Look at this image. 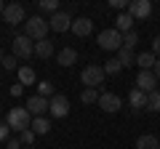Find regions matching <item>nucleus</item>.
Wrapping results in <instances>:
<instances>
[{
  "instance_id": "1",
  "label": "nucleus",
  "mask_w": 160,
  "mask_h": 149,
  "mask_svg": "<svg viewBox=\"0 0 160 149\" xmlns=\"http://www.w3.org/2000/svg\"><path fill=\"white\" fill-rule=\"evenodd\" d=\"M48 29H51V27H48V22L43 16H29L27 22H24V35H27L29 40H35V43H38V40H46V37H48Z\"/></svg>"
},
{
  "instance_id": "2",
  "label": "nucleus",
  "mask_w": 160,
  "mask_h": 149,
  "mask_svg": "<svg viewBox=\"0 0 160 149\" xmlns=\"http://www.w3.org/2000/svg\"><path fill=\"white\" fill-rule=\"evenodd\" d=\"M6 125L11 128V131H27L29 125H32V115L27 112V107H13L11 112H8V117H6Z\"/></svg>"
},
{
  "instance_id": "3",
  "label": "nucleus",
  "mask_w": 160,
  "mask_h": 149,
  "mask_svg": "<svg viewBox=\"0 0 160 149\" xmlns=\"http://www.w3.org/2000/svg\"><path fill=\"white\" fill-rule=\"evenodd\" d=\"M96 43H99V48H104V51L118 53L120 48H123V35H120L115 27H109V29H102V32L96 35Z\"/></svg>"
},
{
  "instance_id": "4",
  "label": "nucleus",
  "mask_w": 160,
  "mask_h": 149,
  "mask_svg": "<svg viewBox=\"0 0 160 149\" xmlns=\"http://www.w3.org/2000/svg\"><path fill=\"white\" fill-rule=\"evenodd\" d=\"M104 67H99V64H91V67H86L83 72H80V80H83V85L86 88H99L104 83Z\"/></svg>"
},
{
  "instance_id": "5",
  "label": "nucleus",
  "mask_w": 160,
  "mask_h": 149,
  "mask_svg": "<svg viewBox=\"0 0 160 149\" xmlns=\"http://www.w3.org/2000/svg\"><path fill=\"white\" fill-rule=\"evenodd\" d=\"M48 115H51V117H56V120L67 117V115H69V101H67V96L56 93L53 99H48Z\"/></svg>"
},
{
  "instance_id": "6",
  "label": "nucleus",
  "mask_w": 160,
  "mask_h": 149,
  "mask_svg": "<svg viewBox=\"0 0 160 149\" xmlns=\"http://www.w3.org/2000/svg\"><path fill=\"white\" fill-rule=\"evenodd\" d=\"M11 48H13V56H16V59H29V56H35V43L29 40L27 35H19L16 40L11 43Z\"/></svg>"
},
{
  "instance_id": "7",
  "label": "nucleus",
  "mask_w": 160,
  "mask_h": 149,
  "mask_svg": "<svg viewBox=\"0 0 160 149\" xmlns=\"http://www.w3.org/2000/svg\"><path fill=\"white\" fill-rule=\"evenodd\" d=\"M136 88H139V91H144L147 96H149L152 91H158V77H155L152 69H139V74H136Z\"/></svg>"
},
{
  "instance_id": "8",
  "label": "nucleus",
  "mask_w": 160,
  "mask_h": 149,
  "mask_svg": "<svg viewBox=\"0 0 160 149\" xmlns=\"http://www.w3.org/2000/svg\"><path fill=\"white\" fill-rule=\"evenodd\" d=\"M3 19H6L11 27H16V24H24L27 22V13H24V6L22 3H8L6 11H3Z\"/></svg>"
},
{
  "instance_id": "9",
  "label": "nucleus",
  "mask_w": 160,
  "mask_h": 149,
  "mask_svg": "<svg viewBox=\"0 0 160 149\" xmlns=\"http://www.w3.org/2000/svg\"><path fill=\"white\" fill-rule=\"evenodd\" d=\"M72 22L75 19H69V11H56L53 16H48V27L53 32H67V29H72Z\"/></svg>"
},
{
  "instance_id": "10",
  "label": "nucleus",
  "mask_w": 160,
  "mask_h": 149,
  "mask_svg": "<svg viewBox=\"0 0 160 149\" xmlns=\"http://www.w3.org/2000/svg\"><path fill=\"white\" fill-rule=\"evenodd\" d=\"M24 107H27V112H29L32 117H46V112H48V99H43V96H38V93H35V96L27 99V104H24Z\"/></svg>"
},
{
  "instance_id": "11",
  "label": "nucleus",
  "mask_w": 160,
  "mask_h": 149,
  "mask_svg": "<svg viewBox=\"0 0 160 149\" xmlns=\"http://www.w3.org/2000/svg\"><path fill=\"white\" fill-rule=\"evenodd\" d=\"M128 13H131L133 19H149V13H152V3H149V0H133L131 6H128Z\"/></svg>"
},
{
  "instance_id": "12",
  "label": "nucleus",
  "mask_w": 160,
  "mask_h": 149,
  "mask_svg": "<svg viewBox=\"0 0 160 149\" xmlns=\"http://www.w3.org/2000/svg\"><path fill=\"white\" fill-rule=\"evenodd\" d=\"M99 107L104 109V112H118L120 107H123V101H120V96L118 93H102V96H99Z\"/></svg>"
},
{
  "instance_id": "13",
  "label": "nucleus",
  "mask_w": 160,
  "mask_h": 149,
  "mask_svg": "<svg viewBox=\"0 0 160 149\" xmlns=\"http://www.w3.org/2000/svg\"><path fill=\"white\" fill-rule=\"evenodd\" d=\"M72 32L78 35V37H88V35L93 32V22H91V19H86V16L75 19V22H72Z\"/></svg>"
},
{
  "instance_id": "14",
  "label": "nucleus",
  "mask_w": 160,
  "mask_h": 149,
  "mask_svg": "<svg viewBox=\"0 0 160 149\" xmlns=\"http://www.w3.org/2000/svg\"><path fill=\"white\" fill-rule=\"evenodd\" d=\"M115 29H118L120 35H128V32H133V16L131 13H120L118 19H115Z\"/></svg>"
},
{
  "instance_id": "15",
  "label": "nucleus",
  "mask_w": 160,
  "mask_h": 149,
  "mask_svg": "<svg viewBox=\"0 0 160 149\" xmlns=\"http://www.w3.org/2000/svg\"><path fill=\"white\" fill-rule=\"evenodd\" d=\"M56 61H59V67H72L75 61H78V51L75 48H62V51L56 53Z\"/></svg>"
},
{
  "instance_id": "16",
  "label": "nucleus",
  "mask_w": 160,
  "mask_h": 149,
  "mask_svg": "<svg viewBox=\"0 0 160 149\" xmlns=\"http://www.w3.org/2000/svg\"><path fill=\"white\" fill-rule=\"evenodd\" d=\"M147 93L144 91H139V88H133L131 91V96H128V101H131V109L133 112H139V109H147Z\"/></svg>"
},
{
  "instance_id": "17",
  "label": "nucleus",
  "mask_w": 160,
  "mask_h": 149,
  "mask_svg": "<svg viewBox=\"0 0 160 149\" xmlns=\"http://www.w3.org/2000/svg\"><path fill=\"white\" fill-rule=\"evenodd\" d=\"M35 56L51 59V56H53V43L48 40V37H46V40H38V43H35Z\"/></svg>"
},
{
  "instance_id": "18",
  "label": "nucleus",
  "mask_w": 160,
  "mask_h": 149,
  "mask_svg": "<svg viewBox=\"0 0 160 149\" xmlns=\"http://www.w3.org/2000/svg\"><path fill=\"white\" fill-rule=\"evenodd\" d=\"M136 149H160V138L152 136V133H144V136H139Z\"/></svg>"
},
{
  "instance_id": "19",
  "label": "nucleus",
  "mask_w": 160,
  "mask_h": 149,
  "mask_svg": "<svg viewBox=\"0 0 160 149\" xmlns=\"http://www.w3.org/2000/svg\"><path fill=\"white\" fill-rule=\"evenodd\" d=\"M155 61H158V56H155L152 51H144V53H139V56H136L139 69H155Z\"/></svg>"
},
{
  "instance_id": "20",
  "label": "nucleus",
  "mask_w": 160,
  "mask_h": 149,
  "mask_svg": "<svg viewBox=\"0 0 160 149\" xmlns=\"http://www.w3.org/2000/svg\"><path fill=\"white\" fill-rule=\"evenodd\" d=\"M29 128H32L35 136H46V133L51 131V123H48L46 117H32V125H29Z\"/></svg>"
},
{
  "instance_id": "21",
  "label": "nucleus",
  "mask_w": 160,
  "mask_h": 149,
  "mask_svg": "<svg viewBox=\"0 0 160 149\" xmlns=\"http://www.w3.org/2000/svg\"><path fill=\"white\" fill-rule=\"evenodd\" d=\"M19 80H22V85H35V69L32 67H19Z\"/></svg>"
},
{
  "instance_id": "22",
  "label": "nucleus",
  "mask_w": 160,
  "mask_h": 149,
  "mask_svg": "<svg viewBox=\"0 0 160 149\" xmlns=\"http://www.w3.org/2000/svg\"><path fill=\"white\" fill-rule=\"evenodd\" d=\"M38 96H43V99H53V96H56V93H53V83H51V80L38 83Z\"/></svg>"
},
{
  "instance_id": "23",
  "label": "nucleus",
  "mask_w": 160,
  "mask_h": 149,
  "mask_svg": "<svg viewBox=\"0 0 160 149\" xmlns=\"http://www.w3.org/2000/svg\"><path fill=\"white\" fill-rule=\"evenodd\" d=\"M118 61L123 64V67H133V61H136V59H133V51L120 48V51H118Z\"/></svg>"
},
{
  "instance_id": "24",
  "label": "nucleus",
  "mask_w": 160,
  "mask_h": 149,
  "mask_svg": "<svg viewBox=\"0 0 160 149\" xmlns=\"http://www.w3.org/2000/svg\"><path fill=\"white\" fill-rule=\"evenodd\" d=\"M99 96L102 93H96V88H86V91L80 93V101L83 104H99Z\"/></svg>"
},
{
  "instance_id": "25",
  "label": "nucleus",
  "mask_w": 160,
  "mask_h": 149,
  "mask_svg": "<svg viewBox=\"0 0 160 149\" xmlns=\"http://www.w3.org/2000/svg\"><path fill=\"white\" fill-rule=\"evenodd\" d=\"M147 109H149V112H160V91H152V93H149Z\"/></svg>"
},
{
  "instance_id": "26",
  "label": "nucleus",
  "mask_w": 160,
  "mask_h": 149,
  "mask_svg": "<svg viewBox=\"0 0 160 149\" xmlns=\"http://www.w3.org/2000/svg\"><path fill=\"white\" fill-rule=\"evenodd\" d=\"M120 69H123V64L118 61V56H115V59H109V61L104 64V74H118Z\"/></svg>"
},
{
  "instance_id": "27",
  "label": "nucleus",
  "mask_w": 160,
  "mask_h": 149,
  "mask_svg": "<svg viewBox=\"0 0 160 149\" xmlns=\"http://www.w3.org/2000/svg\"><path fill=\"white\" fill-rule=\"evenodd\" d=\"M38 6H40V11H48V13L53 16V13L59 11V0H40Z\"/></svg>"
},
{
  "instance_id": "28",
  "label": "nucleus",
  "mask_w": 160,
  "mask_h": 149,
  "mask_svg": "<svg viewBox=\"0 0 160 149\" xmlns=\"http://www.w3.org/2000/svg\"><path fill=\"white\" fill-rule=\"evenodd\" d=\"M139 43V35L136 32H128V35H123V48H128V51H133V46Z\"/></svg>"
},
{
  "instance_id": "29",
  "label": "nucleus",
  "mask_w": 160,
  "mask_h": 149,
  "mask_svg": "<svg viewBox=\"0 0 160 149\" xmlns=\"http://www.w3.org/2000/svg\"><path fill=\"white\" fill-rule=\"evenodd\" d=\"M19 141H22V147H32V141H35L32 128H27V131H22V133H19Z\"/></svg>"
},
{
  "instance_id": "30",
  "label": "nucleus",
  "mask_w": 160,
  "mask_h": 149,
  "mask_svg": "<svg viewBox=\"0 0 160 149\" xmlns=\"http://www.w3.org/2000/svg\"><path fill=\"white\" fill-rule=\"evenodd\" d=\"M109 6H112L115 11H123V13H126V11H128V6H131V3H128V0H109Z\"/></svg>"
},
{
  "instance_id": "31",
  "label": "nucleus",
  "mask_w": 160,
  "mask_h": 149,
  "mask_svg": "<svg viewBox=\"0 0 160 149\" xmlns=\"http://www.w3.org/2000/svg\"><path fill=\"white\" fill-rule=\"evenodd\" d=\"M19 59L16 56H13V53H11V56H6V59H3V67H6V69H16V72H19Z\"/></svg>"
},
{
  "instance_id": "32",
  "label": "nucleus",
  "mask_w": 160,
  "mask_h": 149,
  "mask_svg": "<svg viewBox=\"0 0 160 149\" xmlns=\"http://www.w3.org/2000/svg\"><path fill=\"white\" fill-rule=\"evenodd\" d=\"M6 149H24V147H22L19 138H8V141H6Z\"/></svg>"
},
{
  "instance_id": "33",
  "label": "nucleus",
  "mask_w": 160,
  "mask_h": 149,
  "mask_svg": "<svg viewBox=\"0 0 160 149\" xmlns=\"http://www.w3.org/2000/svg\"><path fill=\"white\" fill-rule=\"evenodd\" d=\"M152 53L160 59V35H155V37H152Z\"/></svg>"
},
{
  "instance_id": "34",
  "label": "nucleus",
  "mask_w": 160,
  "mask_h": 149,
  "mask_svg": "<svg viewBox=\"0 0 160 149\" xmlns=\"http://www.w3.org/2000/svg\"><path fill=\"white\" fill-rule=\"evenodd\" d=\"M8 131H11V128L0 123V141H8Z\"/></svg>"
},
{
  "instance_id": "35",
  "label": "nucleus",
  "mask_w": 160,
  "mask_h": 149,
  "mask_svg": "<svg viewBox=\"0 0 160 149\" xmlns=\"http://www.w3.org/2000/svg\"><path fill=\"white\" fill-rule=\"evenodd\" d=\"M152 72H155V77H158V80H160V59H158V61H155V69H152Z\"/></svg>"
},
{
  "instance_id": "36",
  "label": "nucleus",
  "mask_w": 160,
  "mask_h": 149,
  "mask_svg": "<svg viewBox=\"0 0 160 149\" xmlns=\"http://www.w3.org/2000/svg\"><path fill=\"white\" fill-rule=\"evenodd\" d=\"M3 11H6V6H3V3H0V16H3Z\"/></svg>"
},
{
  "instance_id": "37",
  "label": "nucleus",
  "mask_w": 160,
  "mask_h": 149,
  "mask_svg": "<svg viewBox=\"0 0 160 149\" xmlns=\"http://www.w3.org/2000/svg\"><path fill=\"white\" fill-rule=\"evenodd\" d=\"M3 59H6V53H3V51H0V64H3Z\"/></svg>"
},
{
  "instance_id": "38",
  "label": "nucleus",
  "mask_w": 160,
  "mask_h": 149,
  "mask_svg": "<svg viewBox=\"0 0 160 149\" xmlns=\"http://www.w3.org/2000/svg\"><path fill=\"white\" fill-rule=\"evenodd\" d=\"M24 149H32V147H24Z\"/></svg>"
}]
</instances>
